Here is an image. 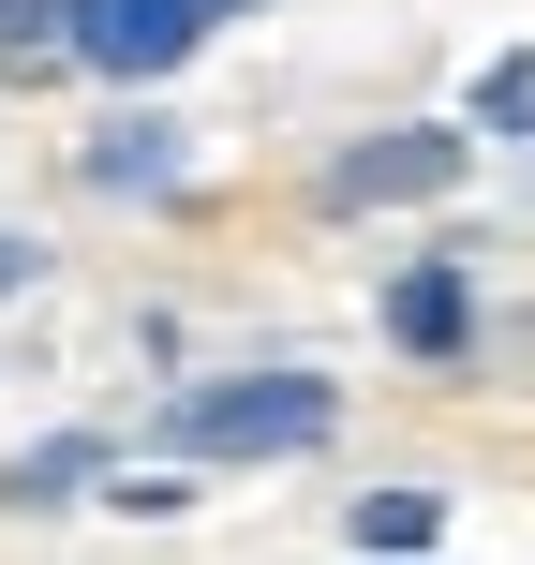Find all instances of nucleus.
Listing matches in <instances>:
<instances>
[{
  "label": "nucleus",
  "instance_id": "f257e3e1",
  "mask_svg": "<svg viewBox=\"0 0 535 565\" xmlns=\"http://www.w3.org/2000/svg\"><path fill=\"white\" fill-rule=\"evenodd\" d=\"M164 431L208 447V461H282V447H328L342 431V387L328 372H254V387H194Z\"/></svg>",
  "mask_w": 535,
  "mask_h": 565
},
{
  "label": "nucleus",
  "instance_id": "f03ea898",
  "mask_svg": "<svg viewBox=\"0 0 535 565\" xmlns=\"http://www.w3.org/2000/svg\"><path fill=\"white\" fill-rule=\"evenodd\" d=\"M461 179V135H372L328 164V209H402V194H447Z\"/></svg>",
  "mask_w": 535,
  "mask_h": 565
},
{
  "label": "nucleus",
  "instance_id": "7ed1b4c3",
  "mask_svg": "<svg viewBox=\"0 0 535 565\" xmlns=\"http://www.w3.org/2000/svg\"><path fill=\"white\" fill-rule=\"evenodd\" d=\"M89 194H179V135L164 119H119V135L89 149Z\"/></svg>",
  "mask_w": 535,
  "mask_h": 565
},
{
  "label": "nucleus",
  "instance_id": "20e7f679",
  "mask_svg": "<svg viewBox=\"0 0 535 565\" xmlns=\"http://www.w3.org/2000/svg\"><path fill=\"white\" fill-rule=\"evenodd\" d=\"M0 60H15V75L75 60V0H0Z\"/></svg>",
  "mask_w": 535,
  "mask_h": 565
},
{
  "label": "nucleus",
  "instance_id": "39448f33",
  "mask_svg": "<svg viewBox=\"0 0 535 565\" xmlns=\"http://www.w3.org/2000/svg\"><path fill=\"white\" fill-rule=\"evenodd\" d=\"M89 461H105V447H89V431H60V447H30V461H0V507H60V491L89 477Z\"/></svg>",
  "mask_w": 535,
  "mask_h": 565
},
{
  "label": "nucleus",
  "instance_id": "423d86ee",
  "mask_svg": "<svg viewBox=\"0 0 535 565\" xmlns=\"http://www.w3.org/2000/svg\"><path fill=\"white\" fill-rule=\"evenodd\" d=\"M402 342H417V358L461 342V268H417V282H402Z\"/></svg>",
  "mask_w": 535,
  "mask_h": 565
},
{
  "label": "nucleus",
  "instance_id": "0eeeda50",
  "mask_svg": "<svg viewBox=\"0 0 535 565\" xmlns=\"http://www.w3.org/2000/svg\"><path fill=\"white\" fill-rule=\"evenodd\" d=\"M431 521H447L431 491H372V507H357V551H431Z\"/></svg>",
  "mask_w": 535,
  "mask_h": 565
},
{
  "label": "nucleus",
  "instance_id": "6e6552de",
  "mask_svg": "<svg viewBox=\"0 0 535 565\" xmlns=\"http://www.w3.org/2000/svg\"><path fill=\"white\" fill-rule=\"evenodd\" d=\"M477 119H491V135H535V60H491V75H477Z\"/></svg>",
  "mask_w": 535,
  "mask_h": 565
},
{
  "label": "nucleus",
  "instance_id": "1a4fd4ad",
  "mask_svg": "<svg viewBox=\"0 0 535 565\" xmlns=\"http://www.w3.org/2000/svg\"><path fill=\"white\" fill-rule=\"evenodd\" d=\"M15 282H30V238H0V298H15Z\"/></svg>",
  "mask_w": 535,
  "mask_h": 565
}]
</instances>
